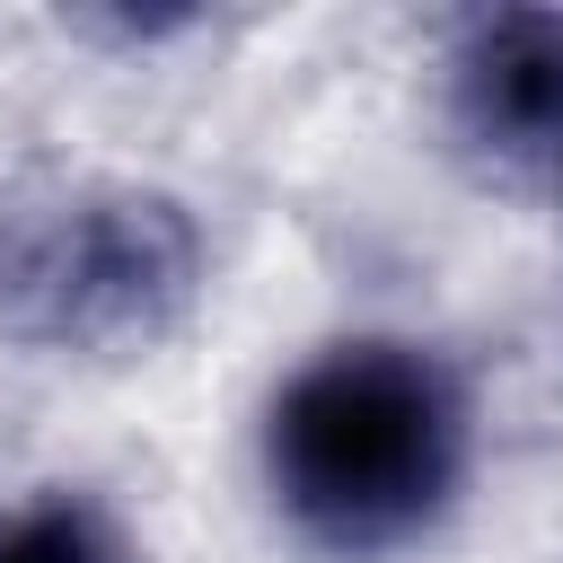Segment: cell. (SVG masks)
<instances>
[{
	"mask_svg": "<svg viewBox=\"0 0 563 563\" xmlns=\"http://www.w3.org/2000/svg\"><path fill=\"white\" fill-rule=\"evenodd\" d=\"M264 484L325 554L431 537L466 484V387L422 343H334L264 413Z\"/></svg>",
	"mask_w": 563,
	"mask_h": 563,
	"instance_id": "6da1fadb",
	"label": "cell"
},
{
	"mask_svg": "<svg viewBox=\"0 0 563 563\" xmlns=\"http://www.w3.org/2000/svg\"><path fill=\"white\" fill-rule=\"evenodd\" d=\"M202 282V229L185 202L106 176L0 185V334L35 352H141Z\"/></svg>",
	"mask_w": 563,
	"mask_h": 563,
	"instance_id": "7a4b0ae2",
	"label": "cell"
},
{
	"mask_svg": "<svg viewBox=\"0 0 563 563\" xmlns=\"http://www.w3.org/2000/svg\"><path fill=\"white\" fill-rule=\"evenodd\" d=\"M449 106L493 167H554L563 158V18L554 9L475 18L449 62Z\"/></svg>",
	"mask_w": 563,
	"mask_h": 563,
	"instance_id": "3957f363",
	"label": "cell"
},
{
	"mask_svg": "<svg viewBox=\"0 0 563 563\" xmlns=\"http://www.w3.org/2000/svg\"><path fill=\"white\" fill-rule=\"evenodd\" d=\"M0 563H132L123 528L79 493H35L0 510Z\"/></svg>",
	"mask_w": 563,
	"mask_h": 563,
	"instance_id": "277c9868",
	"label": "cell"
}]
</instances>
